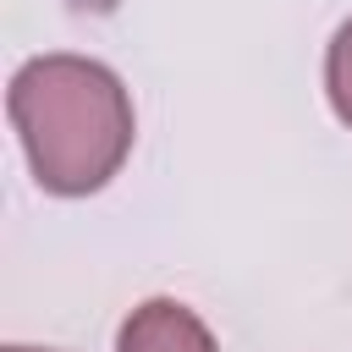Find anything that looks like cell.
I'll return each mask as SVG.
<instances>
[{"mask_svg": "<svg viewBox=\"0 0 352 352\" xmlns=\"http://www.w3.org/2000/svg\"><path fill=\"white\" fill-rule=\"evenodd\" d=\"M11 126L44 192H99L132 154V99L121 77L88 55H38L11 77Z\"/></svg>", "mask_w": 352, "mask_h": 352, "instance_id": "cell-1", "label": "cell"}, {"mask_svg": "<svg viewBox=\"0 0 352 352\" xmlns=\"http://www.w3.org/2000/svg\"><path fill=\"white\" fill-rule=\"evenodd\" d=\"M116 352H220L209 324L176 302V297H148L143 308L126 314L121 336H116Z\"/></svg>", "mask_w": 352, "mask_h": 352, "instance_id": "cell-2", "label": "cell"}, {"mask_svg": "<svg viewBox=\"0 0 352 352\" xmlns=\"http://www.w3.org/2000/svg\"><path fill=\"white\" fill-rule=\"evenodd\" d=\"M324 94H330V110L352 126V16L336 28V38L324 50Z\"/></svg>", "mask_w": 352, "mask_h": 352, "instance_id": "cell-3", "label": "cell"}, {"mask_svg": "<svg viewBox=\"0 0 352 352\" xmlns=\"http://www.w3.org/2000/svg\"><path fill=\"white\" fill-rule=\"evenodd\" d=\"M6 352H33V346H6Z\"/></svg>", "mask_w": 352, "mask_h": 352, "instance_id": "cell-4", "label": "cell"}]
</instances>
